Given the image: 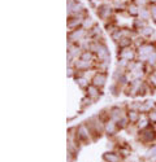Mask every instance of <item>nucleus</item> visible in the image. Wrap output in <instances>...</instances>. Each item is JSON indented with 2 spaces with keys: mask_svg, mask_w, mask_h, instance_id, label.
Here are the masks:
<instances>
[{
  "mask_svg": "<svg viewBox=\"0 0 156 162\" xmlns=\"http://www.w3.org/2000/svg\"><path fill=\"white\" fill-rule=\"evenodd\" d=\"M91 136L90 134V130H88V127L86 125H81L80 127L77 128V138L82 140V142H86V140H88Z\"/></svg>",
  "mask_w": 156,
  "mask_h": 162,
  "instance_id": "f257e3e1",
  "label": "nucleus"
},
{
  "mask_svg": "<svg viewBox=\"0 0 156 162\" xmlns=\"http://www.w3.org/2000/svg\"><path fill=\"white\" fill-rule=\"evenodd\" d=\"M96 55H98V58L102 62H108V60H109V51H108V48L105 47L104 44H99Z\"/></svg>",
  "mask_w": 156,
  "mask_h": 162,
  "instance_id": "f03ea898",
  "label": "nucleus"
},
{
  "mask_svg": "<svg viewBox=\"0 0 156 162\" xmlns=\"http://www.w3.org/2000/svg\"><path fill=\"white\" fill-rule=\"evenodd\" d=\"M141 138H142V140H143L144 143L154 142V140H155V138H156V132L154 131L152 128L147 127V128H144L143 131L141 132Z\"/></svg>",
  "mask_w": 156,
  "mask_h": 162,
  "instance_id": "7ed1b4c3",
  "label": "nucleus"
},
{
  "mask_svg": "<svg viewBox=\"0 0 156 162\" xmlns=\"http://www.w3.org/2000/svg\"><path fill=\"white\" fill-rule=\"evenodd\" d=\"M105 82H107V75L104 73H96L92 78V84L96 86V87H103Z\"/></svg>",
  "mask_w": 156,
  "mask_h": 162,
  "instance_id": "20e7f679",
  "label": "nucleus"
},
{
  "mask_svg": "<svg viewBox=\"0 0 156 162\" xmlns=\"http://www.w3.org/2000/svg\"><path fill=\"white\" fill-rule=\"evenodd\" d=\"M103 160L105 162H121V156L116 152H105L103 154Z\"/></svg>",
  "mask_w": 156,
  "mask_h": 162,
  "instance_id": "39448f33",
  "label": "nucleus"
},
{
  "mask_svg": "<svg viewBox=\"0 0 156 162\" xmlns=\"http://www.w3.org/2000/svg\"><path fill=\"white\" fill-rule=\"evenodd\" d=\"M117 127H119V125H117L113 120L108 121V122H105V125H104V131L108 135H115L117 132Z\"/></svg>",
  "mask_w": 156,
  "mask_h": 162,
  "instance_id": "423d86ee",
  "label": "nucleus"
},
{
  "mask_svg": "<svg viewBox=\"0 0 156 162\" xmlns=\"http://www.w3.org/2000/svg\"><path fill=\"white\" fill-rule=\"evenodd\" d=\"M134 56H135V53H134V51L131 50V48H124V50L121 51V53H120V57H121V60H126V61H131L133 58H134Z\"/></svg>",
  "mask_w": 156,
  "mask_h": 162,
  "instance_id": "0eeeda50",
  "label": "nucleus"
},
{
  "mask_svg": "<svg viewBox=\"0 0 156 162\" xmlns=\"http://www.w3.org/2000/svg\"><path fill=\"white\" fill-rule=\"evenodd\" d=\"M138 52H139L141 58L144 60V58H148V56L154 52V48L151 46H141V47H139V50H138Z\"/></svg>",
  "mask_w": 156,
  "mask_h": 162,
  "instance_id": "6e6552de",
  "label": "nucleus"
},
{
  "mask_svg": "<svg viewBox=\"0 0 156 162\" xmlns=\"http://www.w3.org/2000/svg\"><path fill=\"white\" fill-rule=\"evenodd\" d=\"M91 122V126L95 128V132L96 134H100L104 130V125H103V122L100 121V120H98V118L95 117V118H92V120L90 121Z\"/></svg>",
  "mask_w": 156,
  "mask_h": 162,
  "instance_id": "1a4fd4ad",
  "label": "nucleus"
},
{
  "mask_svg": "<svg viewBox=\"0 0 156 162\" xmlns=\"http://www.w3.org/2000/svg\"><path fill=\"white\" fill-rule=\"evenodd\" d=\"M111 118H112L113 121L119 122L121 118H124V114H122V110L120 108H112L111 109Z\"/></svg>",
  "mask_w": 156,
  "mask_h": 162,
  "instance_id": "9d476101",
  "label": "nucleus"
},
{
  "mask_svg": "<svg viewBox=\"0 0 156 162\" xmlns=\"http://www.w3.org/2000/svg\"><path fill=\"white\" fill-rule=\"evenodd\" d=\"M83 36H85V30H74L69 35V39L72 42H77V40H81Z\"/></svg>",
  "mask_w": 156,
  "mask_h": 162,
  "instance_id": "9b49d317",
  "label": "nucleus"
},
{
  "mask_svg": "<svg viewBox=\"0 0 156 162\" xmlns=\"http://www.w3.org/2000/svg\"><path fill=\"white\" fill-rule=\"evenodd\" d=\"M98 88L99 87H96V86H94V84H91V86H88V87H87V95L90 96L91 99H94V100L98 99L99 95H100Z\"/></svg>",
  "mask_w": 156,
  "mask_h": 162,
  "instance_id": "f8f14e48",
  "label": "nucleus"
},
{
  "mask_svg": "<svg viewBox=\"0 0 156 162\" xmlns=\"http://www.w3.org/2000/svg\"><path fill=\"white\" fill-rule=\"evenodd\" d=\"M139 118H141V116H139V112L137 110H130L129 114H127V120H129L130 123H137Z\"/></svg>",
  "mask_w": 156,
  "mask_h": 162,
  "instance_id": "ddd939ff",
  "label": "nucleus"
},
{
  "mask_svg": "<svg viewBox=\"0 0 156 162\" xmlns=\"http://www.w3.org/2000/svg\"><path fill=\"white\" fill-rule=\"evenodd\" d=\"M77 84L80 86V87H88V80L86 77H80L77 79Z\"/></svg>",
  "mask_w": 156,
  "mask_h": 162,
  "instance_id": "4468645a",
  "label": "nucleus"
},
{
  "mask_svg": "<svg viewBox=\"0 0 156 162\" xmlns=\"http://www.w3.org/2000/svg\"><path fill=\"white\" fill-rule=\"evenodd\" d=\"M88 65H90V62L82 60V58H81V60H77V62H76V66L78 69H86V68H88Z\"/></svg>",
  "mask_w": 156,
  "mask_h": 162,
  "instance_id": "2eb2a0df",
  "label": "nucleus"
},
{
  "mask_svg": "<svg viewBox=\"0 0 156 162\" xmlns=\"http://www.w3.org/2000/svg\"><path fill=\"white\" fill-rule=\"evenodd\" d=\"M99 14L102 16L103 18L108 17V16L111 14V8H108V7H103V8H100V10H99Z\"/></svg>",
  "mask_w": 156,
  "mask_h": 162,
  "instance_id": "dca6fc26",
  "label": "nucleus"
},
{
  "mask_svg": "<svg viewBox=\"0 0 156 162\" xmlns=\"http://www.w3.org/2000/svg\"><path fill=\"white\" fill-rule=\"evenodd\" d=\"M81 58L82 60H85V61H87V62H91V60H92V55L88 51H86V52H83L82 55H81Z\"/></svg>",
  "mask_w": 156,
  "mask_h": 162,
  "instance_id": "f3484780",
  "label": "nucleus"
},
{
  "mask_svg": "<svg viewBox=\"0 0 156 162\" xmlns=\"http://www.w3.org/2000/svg\"><path fill=\"white\" fill-rule=\"evenodd\" d=\"M130 46V39L129 38H122V39H120V47L121 48H126Z\"/></svg>",
  "mask_w": 156,
  "mask_h": 162,
  "instance_id": "a211bd4d",
  "label": "nucleus"
},
{
  "mask_svg": "<svg viewBox=\"0 0 156 162\" xmlns=\"http://www.w3.org/2000/svg\"><path fill=\"white\" fill-rule=\"evenodd\" d=\"M69 56L72 57V56H77L78 55V53H80V48H78V47H76V46H73V47H70L69 48Z\"/></svg>",
  "mask_w": 156,
  "mask_h": 162,
  "instance_id": "6ab92c4d",
  "label": "nucleus"
},
{
  "mask_svg": "<svg viewBox=\"0 0 156 162\" xmlns=\"http://www.w3.org/2000/svg\"><path fill=\"white\" fill-rule=\"evenodd\" d=\"M147 60H148V64H150V65H155V64H156V52H155V51L148 56Z\"/></svg>",
  "mask_w": 156,
  "mask_h": 162,
  "instance_id": "aec40b11",
  "label": "nucleus"
},
{
  "mask_svg": "<svg viewBox=\"0 0 156 162\" xmlns=\"http://www.w3.org/2000/svg\"><path fill=\"white\" fill-rule=\"evenodd\" d=\"M147 156H148L150 158H156V147H152L151 149H150Z\"/></svg>",
  "mask_w": 156,
  "mask_h": 162,
  "instance_id": "412c9836",
  "label": "nucleus"
},
{
  "mask_svg": "<svg viewBox=\"0 0 156 162\" xmlns=\"http://www.w3.org/2000/svg\"><path fill=\"white\" fill-rule=\"evenodd\" d=\"M138 126H139V128H142V130H144V128H147V126H148V121H147V120H143V121H139V123H138Z\"/></svg>",
  "mask_w": 156,
  "mask_h": 162,
  "instance_id": "4be33fe9",
  "label": "nucleus"
},
{
  "mask_svg": "<svg viewBox=\"0 0 156 162\" xmlns=\"http://www.w3.org/2000/svg\"><path fill=\"white\" fill-rule=\"evenodd\" d=\"M142 34H143V35H151V34H152V29L144 28V29L142 30Z\"/></svg>",
  "mask_w": 156,
  "mask_h": 162,
  "instance_id": "5701e85b",
  "label": "nucleus"
},
{
  "mask_svg": "<svg viewBox=\"0 0 156 162\" xmlns=\"http://www.w3.org/2000/svg\"><path fill=\"white\" fill-rule=\"evenodd\" d=\"M119 127H121V128L126 127V118H121V120L119 121Z\"/></svg>",
  "mask_w": 156,
  "mask_h": 162,
  "instance_id": "b1692460",
  "label": "nucleus"
},
{
  "mask_svg": "<svg viewBox=\"0 0 156 162\" xmlns=\"http://www.w3.org/2000/svg\"><path fill=\"white\" fill-rule=\"evenodd\" d=\"M150 120H151L152 122H156V112H150Z\"/></svg>",
  "mask_w": 156,
  "mask_h": 162,
  "instance_id": "393cba45",
  "label": "nucleus"
},
{
  "mask_svg": "<svg viewBox=\"0 0 156 162\" xmlns=\"http://www.w3.org/2000/svg\"><path fill=\"white\" fill-rule=\"evenodd\" d=\"M150 82H151L155 87H156V74H152L151 77H150Z\"/></svg>",
  "mask_w": 156,
  "mask_h": 162,
  "instance_id": "a878e982",
  "label": "nucleus"
},
{
  "mask_svg": "<svg viewBox=\"0 0 156 162\" xmlns=\"http://www.w3.org/2000/svg\"><path fill=\"white\" fill-rule=\"evenodd\" d=\"M129 12H130L131 14H137V13H138V12H137V8H135V7H130Z\"/></svg>",
  "mask_w": 156,
  "mask_h": 162,
  "instance_id": "bb28decb",
  "label": "nucleus"
},
{
  "mask_svg": "<svg viewBox=\"0 0 156 162\" xmlns=\"http://www.w3.org/2000/svg\"><path fill=\"white\" fill-rule=\"evenodd\" d=\"M152 17L156 21V8H152Z\"/></svg>",
  "mask_w": 156,
  "mask_h": 162,
  "instance_id": "cd10ccee",
  "label": "nucleus"
},
{
  "mask_svg": "<svg viewBox=\"0 0 156 162\" xmlns=\"http://www.w3.org/2000/svg\"><path fill=\"white\" fill-rule=\"evenodd\" d=\"M141 14H142V17H144V18H146L147 16H148V13L146 12V10H142V12H141Z\"/></svg>",
  "mask_w": 156,
  "mask_h": 162,
  "instance_id": "c85d7f7f",
  "label": "nucleus"
},
{
  "mask_svg": "<svg viewBox=\"0 0 156 162\" xmlns=\"http://www.w3.org/2000/svg\"><path fill=\"white\" fill-rule=\"evenodd\" d=\"M138 3H144V0H138Z\"/></svg>",
  "mask_w": 156,
  "mask_h": 162,
  "instance_id": "c756f323",
  "label": "nucleus"
}]
</instances>
